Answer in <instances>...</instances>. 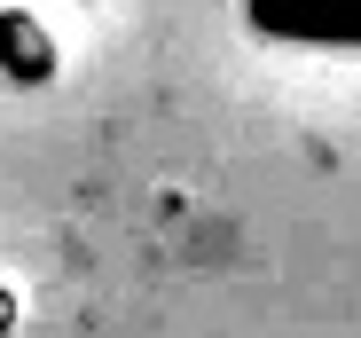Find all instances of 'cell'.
<instances>
[{
	"mask_svg": "<svg viewBox=\"0 0 361 338\" xmlns=\"http://www.w3.org/2000/svg\"><path fill=\"white\" fill-rule=\"evenodd\" d=\"M252 32L283 47H361V0H252Z\"/></svg>",
	"mask_w": 361,
	"mask_h": 338,
	"instance_id": "6da1fadb",
	"label": "cell"
}]
</instances>
